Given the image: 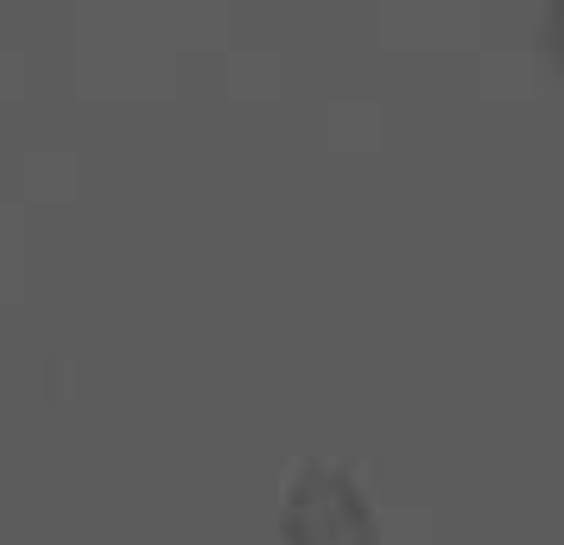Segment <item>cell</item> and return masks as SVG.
I'll use <instances>...</instances> for the list:
<instances>
[{
    "label": "cell",
    "instance_id": "obj_1",
    "mask_svg": "<svg viewBox=\"0 0 564 545\" xmlns=\"http://www.w3.org/2000/svg\"><path fill=\"white\" fill-rule=\"evenodd\" d=\"M280 545H381V520H375V501H368L356 469H299L280 501Z\"/></svg>",
    "mask_w": 564,
    "mask_h": 545
}]
</instances>
